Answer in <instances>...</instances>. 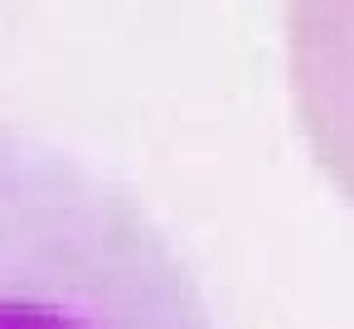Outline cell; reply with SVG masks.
Instances as JSON below:
<instances>
[{
    "instance_id": "cell-1",
    "label": "cell",
    "mask_w": 354,
    "mask_h": 329,
    "mask_svg": "<svg viewBox=\"0 0 354 329\" xmlns=\"http://www.w3.org/2000/svg\"><path fill=\"white\" fill-rule=\"evenodd\" d=\"M0 329H218L146 203L0 121Z\"/></svg>"
}]
</instances>
